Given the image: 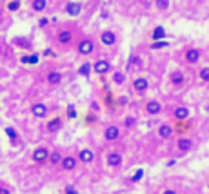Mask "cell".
<instances>
[{
  "mask_svg": "<svg viewBox=\"0 0 209 194\" xmlns=\"http://www.w3.org/2000/svg\"><path fill=\"white\" fill-rule=\"evenodd\" d=\"M46 6H47V0H33L31 2V9L37 13H42L46 9Z\"/></svg>",
  "mask_w": 209,
  "mask_h": 194,
  "instance_id": "21",
  "label": "cell"
},
{
  "mask_svg": "<svg viewBox=\"0 0 209 194\" xmlns=\"http://www.w3.org/2000/svg\"><path fill=\"white\" fill-rule=\"evenodd\" d=\"M44 25H47V18H42V20H40V27H44Z\"/></svg>",
  "mask_w": 209,
  "mask_h": 194,
  "instance_id": "36",
  "label": "cell"
},
{
  "mask_svg": "<svg viewBox=\"0 0 209 194\" xmlns=\"http://www.w3.org/2000/svg\"><path fill=\"white\" fill-rule=\"evenodd\" d=\"M142 176H144V171H142V169H138V171L131 176V181H133V183H138V181L142 180Z\"/></svg>",
  "mask_w": 209,
  "mask_h": 194,
  "instance_id": "29",
  "label": "cell"
},
{
  "mask_svg": "<svg viewBox=\"0 0 209 194\" xmlns=\"http://www.w3.org/2000/svg\"><path fill=\"white\" fill-rule=\"evenodd\" d=\"M76 161H78V160H76L75 156H66V158L60 160V165H62L64 171H73L76 167Z\"/></svg>",
  "mask_w": 209,
  "mask_h": 194,
  "instance_id": "13",
  "label": "cell"
},
{
  "mask_svg": "<svg viewBox=\"0 0 209 194\" xmlns=\"http://www.w3.org/2000/svg\"><path fill=\"white\" fill-rule=\"evenodd\" d=\"M38 55H31V56H26V64H38Z\"/></svg>",
  "mask_w": 209,
  "mask_h": 194,
  "instance_id": "31",
  "label": "cell"
},
{
  "mask_svg": "<svg viewBox=\"0 0 209 194\" xmlns=\"http://www.w3.org/2000/svg\"><path fill=\"white\" fill-rule=\"evenodd\" d=\"M47 158H49V151H47L46 147H38V149H35V153H33V160H35L37 163H44V161H47Z\"/></svg>",
  "mask_w": 209,
  "mask_h": 194,
  "instance_id": "8",
  "label": "cell"
},
{
  "mask_svg": "<svg viewBox=\"0 0 209 194\" xmlns=\"http://www.w3.org/2000/svg\"><path fill=\"white\" fill-rule=\"evenodd\" d=\"M6 133H7V136H9L11 140H17V133H15V129H13V127H7V129H6Z\"/></svg>",
  "mask_w": 209,
  "mask_h": 194,
  "instance_id": "32",
  "label": "cell"
},
{
  "mask_svg": "<svg viewBox=\"0 0 209 194\" xmlns=\"http://www.w3.org/2000/svg\"><path fill=\"white\" fill-rule=\"evenodd\" d=\"M198 75H200V80H202V82H209V67H202Z\"/></svg>",
  "mask_w": 209,
  "mask_h": 194,
  "instance_id": "28",
  "label": "cell"
},
{
  "mask_svg": "<svg viewBox=\"0 0 209 194\" xmlns=\"http://www.w3.org/2000/svg\"><path fill=\"white\" fill-rule=\"evenodd\" d=\"M57 42L62 44V45H69V44L73 42V33H71V29H60L58 35H57Z\"/></svg>",
  "mask_w": 209,
  "mask_h": 194,
  "instance_id": "3",
  "label": "cell"
},
{
  "mask_svg": "<svg viewBox=\"0 0 209 194\" xmlns=\"http://www.w3.org/2000/svg\"><path fill=\"white\" fill-rule=\"evenodd\" d=\"M62 82V73H58V71H51L49 75H47V83H51V85H58Z\"/></svg>",
  "mask_w": 209,
  "mask_h": 194,
  "instance_id": "20",
  "label": "cell"
},
{
  "mask_svg": "<svg viewBox=\"0 0 209 194\" xmlns=\"http://www.w3.org/2000/svg\"><path fill=\"white\" fill-rule=\"evenodd\" d=\"M107 165L109 167H120L122 165V154L120 153H109L107 154Z\"/></svg>",
  "mask_w": 209,
  "mask_h": 194,
  "instance_id": "16",
  "label": "cell"
},
{
  "mask_svg": "<svg viewBox=\"0 0 209 194\" xmlns=\"http://www.w3.org/2000/svg\"><path fill=\"white\" fill-rule=\"evenodd\" d=\"M18 7H20V0H11V2L7 4V9H9V11H17Z\"/></svg>",
  "mask_w": 209,
  "mask_h": 194,
  "instance_id": "30",
  "label": "cell"
},
{
  "mask_svg": "<svg viewBox=\"0 0 209 194\" xmlns=\"http://www.w3.org/2000/svg\"><path fill=\"white\" fill-rule=\"evenodd\" d=\"M66 194H76V189L69 185V187H66Z\"/></svg>",
  "mask_w": 209,
  "mask_h": 194,
  "instance_id": "35",
  "label": "cell"
},
{
  "mask_svg": "<svg viewBox=\"0 0 209 194\" xmlns=\"http://www.w3.org/2000/svg\"><path fill=\"white\" fill-rule=\"evenodd\" d=\"M62 129V118H53L51 122H47V131L49 133H57V131H60Z\"/></svg>",
  "mask_w": 209,
  "mask_h": 194,
  "instance_id": "19",
  "label": "cell"
},
{
  "mask_svg": "<svg viewBox=\"0 0 209 194\" xmlns=\"http://www.w3.org/2000/svg\"><path fill=\"white\" fill-rule=\"evenodd\" d=\"M91 67H93V71H95L96 75H106V73L111 71V64H109V60H106V58L96 60Z\"/></svg>",
  "mask_w": 209,
  "mask_h": 194,
  "instance_id": "1",
  "label": "cell"
},
{
  "mask_svg": "<svg viewBox=\"0 0 209 194\" xmlns=\"http://www.w3.org/2000/svg\"><path fill=\"white\" fill-rule=\"evenodd\" d=\"M0 15H2V11H0Z\"/></svg>",
  "mask_w": 209,
  "mask_h": 194,
  "instance_id": "38",
  "label": "cell"
},
{
  "mask_svg": "<svg viewBox=\"0 0 209 194\" xmlns=\"http://www.w3.org/2000/svg\"><path fill=\"white\" fill-rule=\"evenodd\" d=\"M184 60H186L187 64H196V62L200 60V51L195 49V47H189V49L184 53Z\"/></svg>",
  "mask_w": 209,
  "mask_h": 194,
  "instance_id": "9",
  "label": "cell"
},
{
  "mask_svg": "<svg viewBox=\"0 0 209 194\" xmlns=\"http://www.w3.org/2000/svg\"><path fill=\"white\" fill-rule=\"evenodd\" d=\"M171 134H173V127L169 123H162V125L158 127V136H160L162 140H167Z\"/></svg>",
  "mask_w": 209,
  "mask_h": 194,
  "instance_id": "17",
  "label": "cell"
},
{
  "mask_svg": "<svg viewBox=\"0 0 209 194\" xmlns=\"http://www.w3.org/2000/svg\"><path fill=\"white\" fill-rule=\"evenodd\" d=\"M66 13L69 17H78L82 13V4L80 2H67L66 4Z\"/></svg>",
  "mask_w": 209,
  "mask_h": 194,
  "instance_id": "6",
  "label": "cell"
},
{
  "mask_svg": "<svg viewBox=\"0 0 209 194\" xmlns=\"http://www.w3.org/2000/svg\"><path fill=\"white\" fill-rule=\"evenodd\" d=\"M169 45V42L167 40H153V44H151V49H164V47H167Z\"/></svg>",
  "mask_w": 209,
  "mask_h": 194,
  "instance_id": "23",
  "label": "cell"
},
{
  "mask_svg": "<svg viewBox=\"0 0 209 194\" xmlns=\"http://www.w3.org/2000/svg\"><path fill=\"white\" fill-rule=\"evenodd\" d=\"M67 116H69V118H76V111H75V105H69V107H67Z\"/></svg>",
  "mask_w": 209,
  "mask_h": 194,
  "instance_id": "33",
  "label": "cell"
},
{
  "mask_svg": "<svg viewBox=\"0 0 209 194\" xmlns=\"http://www.w3.org/2000/svg\"><path fill=\"white\" fill-rule=\"evenodd\" d=\"M173 116L176 118V120H187V118H189V109H187V107H184V105H180V107H176V109H175Z\"/></svg>",
  "mask_w": 209,
  "mask_h": 194,
  "instance_id": "18",
  "label": "cell"
},
{
  "mask_svg": "<svg viewBox=\"0 0 209 194\" xmlns=\"http://www.w3.org/2000/svg\"><path fill=\"white\" fill-rule=\"evenodd\" d=\"M93 160H95V153L91 149H82L78 153V161H82V163H91Z\"/></svg>",
  "mask_w": 209,
  "mask_h": 194,
  "instance_id": "14",
  "label": "cell"
},
{
  "mask_svg": "<svg viewBox=\"0 0 209 194\" xmlns=\"http://www.w3.org/2000/svg\"><path fill=\"white\" fill-rule=\"evenodd\" d=\"M47 160H49V163H51V165H58V163H60V160H62V156H60V153H53V154H49V158H47Z\"/></svg>",
  "mask_w": 209,
  "mask_h": 194,
  "instance_id": "26",
  "label": "cell"
},
{
  "mask_svg": "<svg viewBox=\"0 0 209 194\" xmlns=\"http://www.w3.org/2000/svg\"><path fill=\"white\" fill-rule=\"evenodd\" d=\"M147 87H149V82H147L146 78H136L133 82V89L138 95H144V93L147 91Z\"/></svg>",
  "mask_w": 209,
  "mask_h": 194,
  "instance_id": "11",
  "label": "cell"
},
{
  "mask_svg": "<svg viewBox=\"0 0 209 194\" xmlns=\"http://www.w3.org/2000/svg\"><path fill=\"white\" fill-rule=\"evenodd\" d=\"M176 147H178L180 153H189L191 149H193V140L191 138H178Z\"/></svg>",
  "mask_w": 209,
  "mask_h": 194,
  "instance_id": "12",
  "label": "cell"
},
{
  "mask_svg": "<svg viewBox=\"0 0 209 194\" xmlns=\"http://www.w3.org/2000/svg\"><path fill=\"white\" fill-rule=\"evenodd\" d=\"M113 80H115V83H118V85L126 83V73H120V71L113 73Z\"/></svg>",
  "mask_w": 209,
  "mask_h": 194,
  "instance_id": "24",
  "label": "cell"
},
{
  "mask_svg": "<svg viewBox=\"0 0 209 194\" xmlns=\"http://www.w3.org/2000/svg\"><path fill=\"white\" fill-rule=\"evenodd\" d=\"M89 71H91V64H87V62H86V64H82V65H80V69H78V73H80L82 76H89Z\"/></svg>",
  "mask_w": 209,
  "mask_h": 194,
  "instance_id": "25",
  "label": "cell"
},
{
  "mask_svg": "<svg viewBox=\"0 0 209 194\" xmlns=\"http://www.w3.org/2000/svg\"><path fill=\"white\" fill-rule=\"evenodd\" d=\"M207 189H209V187H207Z\"/></svg>",
  "mask_w": 209,
  "mask_h": 194,
  "instance_id": "39",
  "label": "cell"
},
{
  "mask_svg": "<svg viewBox=\"0 0 209 194\" xmlns=\"http://www.w3.org/2000/svg\"><path fill=\"white\" fill-rule=\"evenodd\" d=\"M104 138H106L107 142H115V140H118V138H120V129H118L116 125H109V127H106V131H104Z\"/></svg>",
  "mask_w": 209,
  "mask_h": 194,
  "instance_id": "5",
  "label": "cell"
},
{
  "mask_svg": "<svg viewBox=\"0 0 209 194\" xmlns=\"http://www.w3.org/2000/svg\"><path fill=\"white\" fill-rule=\"evenodd\" d=\"M155 4H156V7H158L160 11H166V9H169V0H156Z\"/></svg>",
  "mask_w": 209,
  "mask_h": 194,
  "instance_id": "27",
  "label": "cell"
},
{
  "mask_svg": "<svg viewBox=\"0 0 209 194\" xmlns=\"http://www.w3.org/2000/svg\"><path fill=\"white\" fill-rule=\"evenodd\" d=\"M11 192V191H9V189H4V187H2V189H0V194H9Z\"/></svg>",
  "mask_w": 209,
  "mask_h": 194,
  "instance_id": "37",
  "label": "cell"
},
{
  "mask_svg": "<svg viewBox=\"0 0 209 194\" xmlns=\"http://www.w3.org/2000/svg\"><path fill=\"white\" fill-rule=\"evenodd\" d=\"M100 42L106 45V47H111L116 44V35H115L113 31H104L102 35H100Z\"/></svg>",
  "mask_w": 209,
  "mask_h": 194,
  "instance_id": "7",
  "label": "cell"
},
{
  "mask_svg": "<svg viewBox=\"0 0 209 194\" xmlns=\"http://www.w3.org/2000/svg\"><path fill=\"white\" fill-rule=\"evenodd\" d=\"M160 111H162V103H160L158 100H149V102L146 103V113H147V114L156 116V114H160Z\"/></svg>",
  "mask_w": 209,
  "mask_h": 194,
  "instance_id": "4",
  "label": "cell"
},
{
  "mask_svg": "<svg viewBox=\"0 0 209 194\" xmlns=\"http://www.w3.org/2000/svg\"><path fill=\"white\" fill-rule=\"evenodd\" d=\"M124 125H126V127H133V125H135V118H127V120L124 122Z\"/></svg>",
  "mask_w": 209,
  "mask_h": 194,
  "instance_id": "34",
  "label": "cell"
},
{
  "mask_svg": "<svg viewBox=\"0 0 209 194\" xmlns=\"http://www.w3.org/2000/svg\"><path fill=\"white\" fill-rule=\"evenodd\" d=\"M78 53L80 55H91L93 51H95V42L91 38H84V40H80L78 42Z\"/></svg>",
  "mask_w": 209,
  "mask_h": 194,
  "instance_id": "2",
  "label": "cell"
},
{
  "mask_svg": "<svg viewBox=\"0 0 209 194\" xmlns=\"http://www.w3.org/2000/svg\"><path fill=\"white\" fill-rule=\"evenodd\" d=\"M166 38V29L162 27V25H158L155 31H153V40H162Z\"/></svg>",
  "mask_w": 209,
  "mask_h": 194,
  "instance_id": "22",
  "label": "cell"
},
{
  "mask_svg": "<svg viewBox=\"0 0 209 194\" xmlns=\"http://www.w3.org/2000/svg\"><path fill=\"white\" fill-rule=\"evenodd\" d=\"M31 113H33V116H37V118H44L47 114V107H46V103L38 102V103H35L31 107Z\"/></svg>",
  "mask_w": 209,
  "mask_h": 194,
  "instance_id": "15",
  "label": "cell"
},
{
  "mask_svg": "<svg viewBox=\"0 0 209 194\" xmlns=\"http://www.w3.org/2000/svg\"><path fill=\"white\" fill-rule=\"evenodd\" d=\"M169 82H171L175 87H182L184 82H186V76H184L182 71H173L171 75H169Z\"/></svg>",
  "mask_w": 209,
  "mask_h": 194,
  "instance_id": "10",
  "label": "cell"
}]
</instances>
